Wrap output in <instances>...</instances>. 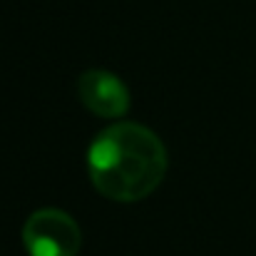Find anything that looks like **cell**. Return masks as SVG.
<instances>
[{
  "mask_svg": "<svg viewBox=\"0 0 256 256\" xmlns=\"http://www.w3.org/2000/svg\"><path fill=\"white\" fill-rule=\"evenodd\" d=\"M87 172L102 196L122 204L142 202L167 174V147L150 127L117 122L90 144Z\"/></svg>",
  "mask_w": 256,
  "mask_h": 256,
  "instance_id": "obj_1",
  "label": "cell"
},
{
  "mask_svg": "<svg viewBox=\"0 0 256 256\" xmlns=\"http://www.w3.org/2000/svg\"><path fill=\"white\" fill-rule=\"evenodd\" d=\"M22 246L30 256H78L82 249V229L68 212L45 206L25 219Z\"/></svg>",
  "mask_w": 256,
  "mask_h": 256,
  "instance_id": "obj_2",
  "label": "cell"
},
{
  "mask_svg": "<svg viewBox=\"0 0 256 256\" xmlns=\"http://www.w3.org/2000/svg\"><path fill=\"white\" fill-rule=\"evenodd\" d=\"M80 102L97 117L117 120L130 110V90L110 70H87L78 80Z\"/></svg>",
  "mask_w": 256,
  "mask_h": 256,
  "instance_id": "obj_3",
  "label": "cell"
}]
</instances>
